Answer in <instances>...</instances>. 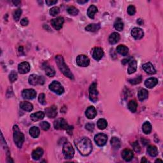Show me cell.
I'll return each mask as SVG.
<instances>
[{
  "mask_svg": "<svg viewBox=\"0 0 163 163\" xmlns=\"http://www.w3.org/2000/svg\"><path fill=\"white\" fill-rule=\"evenodd\" d=\"M75 145L82 156H86L92 152L93 145L92 142L87 137H83L75 141Z\"/></svg>",
  "mask_w": 163,
  "mask_h": 163,
  "instance_id": "1",
  "label": "cell"
},
{
  "mask_svg": "<svg viewBox=\"0 0 163 163\" xmlns=\"http://www.w3.org/2000/svg\"><path fill=\"white\" fill-rule=\"evenodd\" d=\"M56 61L59 69L64 74V75L68 77V78H69L70 79H74V76L73 73L71 72L70 68L68 67L66 64L65 63L63 58H62L61 56H57L56 57Z\"/></svg>",
  "mask_w": 163,
  "mask_h": 163,
  "instance_id": "2",
  "label": "cell"
},
{
  "mask_svg": "<svg viewBox=\"0 0 163 163\" xmlns=\"http://www.w3.org/2000/svg\"><path fill=\"white\" fill-rule=\"evenodd\" d=\"M13 140L16 145L19 148H21L24 142V135L21 132L17 125L13 126Z\"/></svg>",
  "mask_w": 163,
  "mask_h": 163,
  "instance_id": "3",
  "label": "cell"
},
{
  "mask_svg": "<svg viewBox=\"0 0 163 163\" xmlns=\"http://www.w3.org/2000/svg\"><path fill=\"white\" fill-rule=\"evenodd\" d=\"M64 156L66 159H72L74 154H75V150L69 142H66L64 143L63 148H62Z\"/></svg>",
  "mask_w": 163,
  "mask_h": 163,
  "instance_id": "4",
  "label": "cell"
},
{
  "mask_svg": "<svg viewBox=\"0 0 163 163\" xmlns=\"http://www.w3.org/2000/svg\"><path fill=\"white\" fill-rule=\"evenodd\" d=\"M89 99L91 101L94 103H96L98 101V92L97 90V84L96 82H93L90 85L89 89Z\"/></svg>",
  "mask_w": 163,
  "mask_h": 163,
  "instance_id": "5",
  "label": "cell"
},
{
  "mask_svg": "<svg viewBox=\"0 0 163 163\" xmlns=\"http://www.w3.org/2000/svg\"><path fill=\"white\" fill-rule=\"evenodd\" d=\"M45 78L43 76H38L37 75L33 74L30 76L29 78H28V82L29 84L32 85H43L45 83Z\"/></svg>",
  "mask_w": 163,
  "mask_h": 163,
  "instance_id": "6",
  "label": "cell"
},
{
  "mask_svg": "<svg viewBox=\"0 0 163 163\" xmlns=\"http://www.w3.org/2000/svg\"><path fill=\"white\" fill-rule=\"evenodd\" d=\"M49 89L50 91H53L54 93L61 95L64 92V89L62 86V85L58 81H53L49 85Z\"/></svg>",
  "mask_w": 163,
  "mask_h": 163,
  "instance_id": "7",
  "label": "cell"
},
{
  "mask_svg": "<svg viewBox=\"0 0 163 163\" xmlns=\"http://www.w3.org/2000/svg\"><path fill=\"white\" fill-rule=\"evenodd\" d=\"M54 127L56 129L58 130H66L69 127L68 123L64 119H58L54 122Z\"/></svg>",
  "mask_w": 163,
  "mask_h": 163,
  "instance_id": "8",
  "label": "cell"
},
{
  "mask_svg": "<svg viewBox=\"0 0 163 163\" xmlns=\"http://www.w3.org/2000/svg\"><path fill=\"white\" fill-rule=\"evenodd\" d=\"M108 137L105 134L103 133H99L96 134L94 137V141H95L96 144L99 147H103L104 146L106 143L107 142Z\"/></svg>",
  "mask_w": 163,
  "mask_h": 163,
  "instance_id": "9",
  "label": "cell"
},
{
  "mask_svg": "<svg viewBox=\"0 0 163 163\" xmlns=\"http://www.w3.org/2000/svg\"><path fill=\"white\" fill-rule=\"evenodd\" d=\"M76 64L80 67H87L90 64V60L85 55H80L76 58Z\"/></svg>",
  "mask_w": 163,
  "mask_h": 163,
  "instance_id": "10",
  "label": "cell"
},
{
  "mask_svg": "<svg viewBox=\"0 0 163 163\" xmlns=\"http://www.w3.org/2000/svg\"><path fill=\"white\" fill-rule=\"evenodd\" d=\"M22 95L25 99H33L36 96V93L33 89H28L22 91Z\"/></svg>",
  "mask_w": 163,
  "mask_h": 163,
  "instance_id": "11",
  "label": "cell"
},
{
  "mask_svg": "<svg viewBox=\"0 0 163 163\" xmlns=\"http://www.w3.org/2000/svg\"><path fill=\"white\" fill-rule=\"evenodd\" d=\"M64 19L62 17H59L52 19V21H51V24H52V27L54 28V29L57 30H59L62 28V25L64 24Z\"/></svg>",
  "mask_w": 163,
  "mask_h": 163,
  "instance_id": "12",
  "label": "cell"
},
{
  "mask_svg": "<svg viewBox=\"0 0 163 163\" xmlns=\"http://www.w3.org/2000/svg\"><path fill=\"white\" fill-rule=\"evenodd\" d=\"M93 58L96 60V61H98L99 60L102 59L103 57L104 56V52L101 48L100 47H96L94 48L93 50Z\"/></svg>",
  "mask_w": 163,
  "mask_h": 163,
  "instance_id": "13",
  "label": "cell"
},
{
  "mask_svg": "<svg viewBox=\"0 0 163 163\" xmlns=\"http://www.w3.org/2000/svg\"><path fill=\"white\" fill-rule=\"evenodd\" d=\"M45 113L49 118H55L58 115V109L55 105H52L51 107L45 108Z\"/></svg>",
  "mask_w": 163,
  "mask_h": 163,
  "instance_id": "14",
  "label": "cell"
},
{
  "mask_svg": "<svg viewBox=\"0 0 163 163\" xmlns=\"http://www.w3.org/2000/svg\"><path fill=\"white\" fill-rule=\"evenodd\" d=\"M131 35L136 40H140L144 37V33L141 28H134L131 31Z\"/></svg>",
  "mask_w": 163,
  "mask_h": 163,
  "instance_id": "15",
  "label": "cell"
},
{
  "mask_svg": "<svg viewBox=\"0 0 163 163\" xmlns=\"http://www.w3.org/2000/svg\"><path fill=\"white\" fill-rule=\"evenodd\" d=\"M18 70L21 74L28 73L30 70V65L28 62H22L19 64Z\"/></svg>",
  "mask_w": 163,
  "mask_h": 163,
  "instance_id": "16",
  "label": "cell"
},
{
  "mask_svg": "<svg viewBox=\"0 0 163 163\" xmlns=\"http://www.w3.org/2000/svg\"><path fill=\"white\" fill-rule=\"evenodd\" d=\"M122 157L125 161H131L133 159V152L130 149H124L122 152Z\"/></svg>",
  "mask_w": 163,
  "mask_h": 163,
  "instance_id": "17",
  "label": "cell"
},
{
  "mask_svg": "<svg viewBox=\"0 0 163 163\" xmlns=\"http://www.w3.org/2000/svg\"><path fill=\"white\" fill-rule=\"evenodd\" d=\"M97 115V111L96 108L93 106L89 107L86 111H85V115L89 119H93L96 117Z\"/></svg>",
  "mask_w": 163,
  "mask_h": 163,
  "instance_id": "18",
  "label": "cell"
},
{
  "mask_svg": "<svg viewBox=\"0 0 163 163\" xmlns=\"http://www.w3.org/2000/svg\"><path fill=\"white\" fill-rule=\"evenodd\" d=\"M142 68L146 73L150 74V75H154L156 73V69L150 62H147V63L143 64Z\"/></svg>",
  "mask_w": 163,
  "mask_h": 163,
  "instance_id": "19",
  "label": "cell"
},
{
  "mask_svg": "<svg viewBox=\"0 0 163 163\" xmlns=\"http://www.w3.org/2000/svg\"><path fill=\"white\" fill-rule=\"evenodd\" d=\"M129 62V68L127 70V73L129 74H133L136 71L137 69V62L136 60L131 59Z\"/></svg>",
  "mask_w": 163,
  "mask_h": 163,
  "instance_id": "20",
  "label": "cell"
},
{
  "mask_svg": "<svg viewBox=\"0 0 163 163\" xmlns=\"http://www.w3.org/2000/svg\"><path fill=\"white\" fill-rule=\"evenodd\" d=\"M43 68H44V69L45 71V74H46L48 76L53 77L55 75V70H54L52 66L48 65L47 63H45Z\"/></svg>",
  "mask_w": 163,
  "mask_h": 163,
  "instance_id": "21",
  "label": "cell"
},
{
  "mask_svg": "<svg viewBox=\"0 0 163 163\" xmlns=\"http://www.w3.org/2000/svg\"><path fill=\"white\" fill-rule=\"evenodd\" d=\"M157 84H158V80L156 78H154V77L147 79L145 82V86L150 89L155 87Z\"/></svg>",
  "mask_w": 163,
  "mask_h": 163,
  "instance_id": "22",
  "label": "cell"
},
{
  "mask_svg": "<svg viewBox=\"0 0 163 163\" xmlns=\"http://www.w3.org/2000/svg\"><path fill=\"white\" fill-rule=\"evenodd\" d=\"M44 117H45L44 112H43V111H38V112L32 113L30 115L31 119L33 121H35V122L42 120L44 118Z\"/></svg>",
  "mask_w": 163,
  "mask_h": 163,
  "instance_id": "23",
  "label": "cell"
},
{
  "mask_svg": "<svg viewBox=\"0 0 163 163\" xmlns=\"http://www.w3.org/2000/svg\"><path fill=\"white\" fill-rule=\"evenodd\" d=\"M44 154V150L42 148H37L32 152V158L34 160H38Z\"/></svg>",
  "mask_w": 163,
  "mask_h": 163,
  "instance_id": "24",
  "label": "cell"
},
{
  "mask_svg": "<svg viewBox=\"0 0 163 163\" xmlns=\"http://www.w3.org/2000/svg\"><path fill=\"white\" fill-rule=\"evenodd\" d=\"M119 40H120V35L116 32L111 34L110 36H109V39H108L109 43L111 45L116 44L117 42H119Z\"/></svg>",
  "mask_w": 163,
  "mask_h": 163,
  "instance_id": "25",
  "label": "cell"
},
{
  "mask_svg": "<svg viewBox=\"0 0 163 163\" xmlns=\"http://www.w3.org/2000/svg\"><path fill=\"white\" fill-rule=\"evenodd\" d=\"M20 107H21L22 110L26 111H31L33 109V106L31 103L27 102V101H22L20 104Z\"/></svg>",
  "mask_w": 163,
  "mask_h": 163,
  "instance_id": "26",
  "label": "cell"
},
{
  "mask_svg": "<svg viewBox=\"0 0 163 163\" xmlns=\"http://www.w3.org/2000/svg\"><path fill=\"white\" fill-rule=\"evenodd\" d=\"M98 12V8L94 5H91L87 10V15L89 18L93 19L94 15Z\"/></svg>",
  "mask_w": 163,
  "mask_h": 163,
  "instance_id": "27",
  "label": "cell"
},
{
  "mask_svg": "<svg viewBox=\"0 0 163 163\" xmlns=\"http://www.w3.org/2000/svg\"><path fill=\"white\" fill-rule=\"evenodd\" d=\"M117 52L122 56H126L129 52V48L124 45H120L117 47Z\"/></svg>",
  "mask_w": 163,
  "mask_h": 163,
  "instance_id": "28",
  "label": "cell"
},
{
  "mask_svg": "<svg viewBox=\"0 0 163 163\" xmlns=\"http://www.w3.org/2000/svg\"><path fill=\"white\" fill-rule=\"evenodd\" d=\"M148 91L145 89H140L138 93V97L140 101H144V100L148 98Z\"/></svg>",
  "mask_w": 163,
  "mask_h": 163,
  "instance_id": "29",
  "label": "cell"
},
{
  "mask_svg": "<svg viewBox=\"0 0 163 163\" xmlns=\"http://www.w3.org/2000/svg\"><path fill=\"white\" fill-rule=\"evenodd\" d=\"M100 28V24H91L87 25L85 28V30L87 31H90V32H96L98 31Z\"/></svg>",
  "mask_w": 163,
  "mask_h": 163,
  "instance_id": "30",
  "label": "cell"
},
{
  "mask_svg": "<svg viewBox=\"0 0 163 163\" xmlns=\"http://www.w3.org/2000/svg\"><path fill=\"white\" fill-rule=\"evenodd\" d=\"M147 152L151 157H156L158 154V150L156 146L150 145L147 148Z\"/></svg>",
  "mask_w": 163,
  "mask_h": 163,
  "instance_id": "31",
  "label": "cell"
},
{
  "mask_svg": "<svg viewBox=\"0 0 163 163\" xmlns=\"http://www.w3.org/2000/svg\"><path fill=\"white\" fill-rule=\"evenodd\" d=\"M40 131L38 127L33 126L30 128V134L32 138H38L40 135Z\"/></svg>",
  "mask_w": 163,
  "mask_h": 163,
  "instance_id": "32",
  "label": "cell"
},
{
  "mask_svg": "<svg viewBox=\"0 0 163 163\" xmlns=\"http://www.w3.org/2000/svg\"><path fill=\"white\" fill-rule=\"evenodd\" d=\"M142 130L145 134H148L151 133L152 125L150 122H145L142 125Z\"/></svg>",
  "mask_w": 163,
  "mask_h": 163,
  "instance_id": "33",
  "label": "cell"
},
{
  "mask_svg": "<svg viewBox=\"0 0 163 163\" xmlns=\"http://www.w3.org/2000/svg\"><path fill=\"white\" fill-rule=\"evenodd\" d=\"M114 27H115V30L119 31H122L124 29V23L122 21L121 19H117L116 21L114 23Z\"/></svg>",
  "mask_w": 163,
  "mask_h": 163,
  "instance_id": "34",
  "label": "cell"
},
{
  "mask_svg": "<svg viewBox=\"0 0 163 163\" xmlns=\"http://www.w3.org/2000/svg\"><path fill=\"white\" fill-rule=\"evenodd\" d=\"M111 145L112 147L115 148V149H119L121 147V141H120V140L117 138V137H113L111 139Z\"/></svg>",
  "mask_w": 163,
  "mask_h": 163,
  "instance_id": "35",
  "label": "cell"
},
{
  "mask_svg": "<svg viewBox=\"0 0 163 163\" xmlns=\"http://www.w3.org/2000/svg\"><path fill=\"white\" fill-rule=\"evenodd\" d=\"M107 122L104 119H100L97 122V126L101 130H103L107 127Z\"/></svg>",
  "mask_w": 163,
  "mask_h": 163,
  "instance_id": "36",
  "label": "cell"
},
{
  "mask_svg": "<svg viewBox=\"0 0 163 163\" xmlns=\"http://www.w3.org/2000/svg\"><path fill=\"white\" fill-rule=\"evenodd\" d=\"M137 107H138V105H137V103L136 102L135 100H131V101L129 102L128 108L131 112H136L137 110Z\"/></svg>",
  "mask_w": 163,
  "mask_h": 163,
  "instance_id": "37",
  "label": "cell"
},
{
  "mask_svg": "<svg viewBox=\"0 0 163 163\" xmlns=\"http://www.w3.org/2000/svg\"><path fill=\"white\" fill-rule=\"evenodd\" d=\"M68 12L71 15L76 16L78 14V10L74 7H70L68 8Z\"/></svg>",
  "mask_w": 163,
  "mask_h": 163,
  "instance_id": "38",
  "label": "cell"
},
{
  "mask_svg": "<svg viewBox=\"0 0 163 163\" xmlns=\"http://www.w3.org/2000/svg\"><path fill=\"white\" fill-rule=\"evenodd\" d=\"M21 14H22V10L21 9V8H18L17 10H16L15 12H13V19L16 22L19 21L20 17H21Z\"/></svg>",
  "mask_w": 163,
  "mask_h": 163,
  "instance_id": "39",
  "label": "cell"
},
{
  "mask_svg": "<svg viewBox=\"0 0 163 163\" xmlns=\"http://www.w3.org/2000/svg\"><path fill=\"white\" fill-rule=\"evenodd\" d=\"M142 77L141 76H138L136 77L135 78L129 80V83L131 84L135 85L137 84H139V83L142 82Z\"/></svg>",
  "mask_w": 163,
  "mask_h": 163,
  "instance_id": "40",
  "label": "cell"
},
{
  "mask_svg": "<svg viewBox=\"0 0 163 163\" xmlns=\"http://www.w3.org/2000/svg\"><path fill=\"white\" fill-rule=\"evenodd\" d=\"M18 78L17 73L15 71H12L9 75V80L11 82H14Z\"/></svg>",
  "mask_w": 163,
  "mask_h": 163,
  "instance_id": "41",
  "label": "cell"
},
{
  "mask_svg": "<svg viewBox=\"0 0 163 163\" xmlns=\"http://www.w3.org/2000/svg\"><path fill=\"white\" fill-rule=\"evenodd\" d=\"M40 125L41 128L44 131H48L49 129L50 128V124L49 123L46 122V121H44V122H42L40 124Z\"/></svg>",
  "mask_w": 163,
  "mask_h": 163,
  "instance_id": "42",
  "label": "cell"
},
{
  "mask_svg": "<svg viewBox=\"0 0 163 163\" xmlns=\"http://www.w3.org/2000/svg\"><path fill=\"white\" fill-rule=\"evenodd\" d=\"M59 11L60 10L58 7H54L50 10V14L52 16H56L59 13Z\"/></svg>",
  "mask_w": 163,
  "mask_h": 163,
  "instance_id": "43",
  "label": "cell"
},
{
  "mask_svg": "<svg viewBox=\"0 0 163 163\" xmlns=\"http://www.w3.org/2000/svg\"><path fill=\"white\" fill-rule=\"evenodd\" d=\"M127 13L129 15H134L136 13V8L133 5H129L127 8Z\"/></svg>",
  "mask_w": 163,
  "mask_h": 163,
  "instance_id": "44",
  "label": "cell"
},
{
  "mask_svg": "<svg viewBox=\"0 0 163 163\" xmlns=\"http://www.w3.org/2000/svg\"><path fill=\"white\" fill-rule=\"evenodd\" d=\"M38 101L42 105H45L46 104V101H45V96L44 93H41L39 95L38 97Z\"/></svg>",
  "mask_w": 163,
  "mask_h": 163,
  "instance_id": "45",
  "label": "cell"
},
{
  "mask_svg": "<svg viewBox=\"0 0 163 163\" xmlns=\"http://www.w3.org/2000/svg\"><path fill=\"white\" fill-rule=\"evenodd\" d=\"M132 146L133 147V149L134 150V151L136 152H140V150H141V148H140V146L138 144V143L137 142H134L133 144H132Z\"/></svg>",
  "mask_w": 163,
  "mask_h": 163,
  "instance_id": "46",
  "label": "cell"
},
{
  "mask_svg": "<svg viewBox=\"0 0 163 163\" xmlns=\"http://www.w3.org/2000/svg\"><path fill=\"white\" fill-rule=\"evenodd\" d=\"M85 129L89 131H93L94 129V125L91 123H88V124L85 125Z\"/></svg>",
  "mask_w": 163,
  "mask_h": 163,
  "instance_id": "47",
  "label": "cell"
},
{
  "mask_svg": "<svg viewBox=\"0 0 163 163\" xmlns=\"http://www.w3.org/2000/svg\"><path fill=\"white\" fill-rule=\"evenodd\" d=\"M28 24H29V21H28L27 18L22 19L21 21V24L22 26H26V25H28Z\"/></svg>",
  "mask_w": 163,
  "mask_h": 163,
  "instance_id": "48",
  "label": "cell"
},
{
  "mask_svg": "<svg viewBox=\"0 0 163 163\" xmlns=\"http://www.w3.org/2000/svg\"><path fill=\"white\" fill-rule=\"evenodd\" d=\"M45 3H46L48 6H51V5L56 4L58 3V1L57 0H47Z\"/></svg>",
  "mask_w": 163,
  "mask_h": 163,
  "instance_id": "49",
  "label": "cell"
},
{
  "mask_svg": "<svg viewBox=\"0 0 163 163\" xmlns=\"http://www.w3.org/2000/svg\"><path fill=\"white\" fill-rule=\"evenodd\" d=\"M131 59V58H128V59H125L124 60H122V63L123 64H125L126 63H127V62L129 61V60Z\"/></svg>",
  "mask_w": 163,
  "mask_h": 163,
  "instance_id": "50",
  "label": "cell"
},
{
  "mask_svg": "<svg viewBox=\"0 0 163 163\" xmlns=\"http://www.w3.org/2000/svg\"><path fill=\"white\" fill-rule=\"evenodd\" d=\"M77 2H78L80 4H84L85 3H87L88 1L87 0H84V1H83V0H78Z\"/></svg>",
  "mask_w": 163,
  "mask_h": 163,
  "instance_id": "51",
  "label": "cell"
},
{
  "mask_svg": "<svg viewBox=\"0 0 163 163\" xmlns=\"http://www.w3.org/2000/svg\"><path fill=\"white\" fill-rule=\"evenodd\" d=\"M137 23H138L139 25H141L144 24V21H143V20L139 19L137 20Z\"/></svg>",
  "mask_w": 163,
  "mask_h": 163,
  "instance_id": "52",
  "label": "cell"
},
{
  "mask_svg": "<svg viewBox=\"0 0 163 163\" xmlns=\"http://www.w3.org/2000/svg\"><path fill=\"white\" fill-rule=\"evenodd\" d=\"M13 3L15 5H16V6H17V5L19 4V3H21V1H13Z\"/></svg>",
  "mask_w": 163,
  "mask_h": 163,
  "instance_id": "53",
  "label": "cell"
},
{
  "mask_svg": "<svg viewBox=\"0 0 163 163\" xmlns=\"http://www.w3.org/2000/svg\"><path fill=\"white\" fill-rule=\"evenodd\" d=\"M141 162H143V163H144V162H148V161L147 159H146L145 157H143V158L141 160Z\"/></svg>",
  "mask_w": 163,
  "mask_h": 163,
  "instance_id": "54",
  "label": "cell"
},
{
  "mask_svg": "<svg viewBox=\"0 0 163 163\" xmlns=\"http://www.w3.org/2000/svg\"><path fill=\"white\" fill-rule=\"evenodd\" d=\"M162 162V160H161V159H157L156 161V162Z\"/></svg>",
  "mask_w": 163,
  "mask_h": 163,
  "instance_id": "55",
  "label": "cell"
}]
</instances>
